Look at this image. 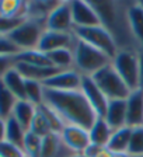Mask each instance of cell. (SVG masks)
<instances>
[{"instance_id":"cell-1","label":"cell","mask_w":143,"mask_h":157,"mask_svg":"<svg viewBox=\"0 0 143 157\" xmlns=\"http://www.w3.org/2000/svg\"><path fill=\"white\" fill-rule=\"evenodd\" d=\"M44 104L52 108L65 122V125H76L84 129H90L98 118L81 90L60 91L45 87Z\"/></svg>"},{"instance_id":"cell-20","label":"cell","mask_w":143,"mask_h":157,"mask_svg":"<svg viewBox=\"0 0 143 157\" xmlns=\"http://www.w3.org/2000/svg\"><path fill=\"white\" fill-rule=\"evenodd\" d=\"M2 82L17 100H25V78L16 67L10 69L2 78Z\"/></svg>"},{"instance_id":"cell-26","label":"cell","mask_w":143,"mask_h":157,"mask_svg":"<svg viewBox=\"0 0 143 157\" xmlns=\"http://www.w3.org/2000/svg\"><path fill=\"white\" fill-rule=\"evenodd\" d=\"M16 62H23V63L35 65V66H52L48 59V55L41 52L39 49L21 51L18 55H16Z\"/></svg>"},{"instance_id":"cell-10","label":"cell","mask_w":143,"mask_h":157,"mask_svg":"<svg viewBox=\"0 0 143 157\" xmlns=\"http://www.w3.org/2000/svg\"><path fill=\"white\" fill-rule=\"evenodd\" d=\"M77 41L75 33H58V31H49L46 29L44 35L41 36V41L38 44V48L41 52L49 53L56 49L69 48L73 49L75 44Z\"/></svg>"},{"instance_id":"cell-19","label":"cell","mask_w":143,"mask_h":157,"mask_svg":"<svg viewBox=\"0 0 143 157\" xmlns=\"http://www.w3.org/2000/svg\"><path fill=\"white\" fill-rule=\"evenodd\" d=\"M112 129L111 126L105 122L104 118L98 117L95 122L91 125L88 129V135H90V142L93 144H97L101 147H107L108 142H110L111 136H112Z\"/></svg>"},{"instance_id":"cell-22","label":"cell","mask_w":143,"mask_h":157,"mask_svg":"<svg viewBox=\"0 0 143 157\" xmlns=\"http://www.w3.org/2000/svg\"><path fill=\"white\" fill-rule=\"evenodd\" d=\"M51 65L59 70H68V69H75V55L73 49L63 48L56 49L53 52L46 53Z\"/></svg>"},{"instance_id":"cell-37","label":"cell","mask_w":143,"mask_h":157,"mask_svg":"<svg viewBox=\"0 0 143 157\" xmlns=\"http://www.w3.org/2000/svg\"><path fill=\"white\" fill-rule=\"evenodd\" d=\"M137 55H139V88L143 90V51H139Z\"/></svg>"},{"instance_id":"cell-16","label":"cell","mask_w":143,"mask_h":157,"mask_svg":"<svg viewBox=\"0 0 143 157\" xmlns=\"http://www.w3.org/2000/svg\"><path fill=\"white\" fill-rule=\"evenodd\" d=\"M128 23L137 46L143 51V9L139 2H130L128 7Z\"/></svg>"},{"instance_id":"cell-24","label":"cell","mask_w":143,"mask_h":157,"mask_svg":"<svg viewBox=\"0 0 143 157\" xmlns=\"http://www.w3.org/2000/svg\"><path fill=\"white\" fill-rule=\"evenodd\" d=\"M59 2H27V18L45 20Z\"/></svg>"},{"instance_id":"cell-2","label":"cell","mask_w":143,"mask_h":157,"mask_svg":"<svg viewBox=\"0 0 143 157\" xmlns=\"http://www.w3.org/2000/svg\"><path fill=\"white\" fill-rule=\"evenodd\" d=\"M129 3L126 6V3H121V2H91L100 17V24L114 36L118 49L140 51L130 33L129 23H128Z\"/></svg>"},{"instance_id":"cell-29","label":"cell","mask_w":143,"mask_h":157,"mask_svg":"<svg viewBox=\"0 0 143 157\" xmlns=\"http://www.w3.org/2000/svg\"><path fill=\"white\" fill-rule=\"evenodd\" d=\"M41 147H42V137L29 131L27 132L23 143V150L25 153V157H39Z\"/></svg>"},{"instance_id":"cell-4","label":"cell","mask_w":143,"mask_h":157,"mask_svg":"<svg viewBox=\"0 0 143 157\" xmlns=\"http://www.w3.org/2000/svg\"><path fill=\"white\" fill-rule=\"evenodd\" d=\"M91 77L95 82V84L98 86V88L102 91V94L108 98V101H111V100H126L128 95L130 94L129 87L125 84L121 76L117 73L112 63L98 70Z\"/></svg>"},{"instance_id":"cell-30","label":"cell","mask_w":143,"mask_h":157,"mask_svg":"<svg viewBox=\"0 0 143 157\" xmlns=\"http://www.w3.org/2000/svg\"><path fill=\"white\" fill-rule=\"evenodd\" d=\"M128 156H143V126L132 128Z\"/></svg>"},{"instance_id":"cell-31","label":"cell","mask_w":143,"mask_h":157,"mask_svg":"<svg viewBox=\"0 0 143 157\" xmlns=\"http://www.w3.org/2000/svg\"><path fill=\"white\" fill-rule=\"evenodd\" d=\"M29 132H33V133L38 135V136H41V137H45V136H48V135L53 133L49 122L46 121V118L44 117V114L39 111V109H37V114L33 119V124L29 126Z\"/></svg>"},{"instance_id":"cell-11","label":"cell","mask_w":143,"mask_h":157,"mask_svg":"<svg viewBox=\"0 0 143 157\" xmlns=\"http://www.w3.org/2000/svg\"><path fill=\"white\" fill-rule=\"evenodd\" d=\"M72 17H73V24L75 28H86V27H95L101 25L100 17H98L95 9L93 7L91 2H70Z\"/></svg>"},{"instance_id":"cell-33","label":"cell","mask_w":143,"mask_h":157,"mask_svg":"<svg viewBox=\"0 0 143 157\" xmlns=\"http://www.w3.org/2000/svg\"><path fill=\"white\" fill-rule=\"evenodd\" d=\"M0 157H25V153L21 147L3 140L0 142Z\"/></svg>"},{"instance_id":"cell-40","label":"cell","mask_w":143,"mask_h":157,"mask_svg":"<svg viewBox=\"0 0 143 157\" xmlns=\"http://www.w3.org/2000/svg\"><path fill=\"white\" fill-rule=\"evenodd\" d=\"M128 157H143V156H128Z\"/></svg>"},{"instance_id":"cell-27","label":"cell","mask_w":143,"mask_h":157,"mask_svg":"<svg viewBox=\"0 0 143 157\" xmlns=\"http://www.w3.org/2000/svg\"><path fill=\"white\" fill-rule=\"evenodd\" d=\"M17 101L18 100L11 94V91L3 84V82H0V118L7 119L11 117Z\"/></svg>"},{"instance_id":"cell-38","label":"cell","mask_w":143,"mask_h":157,"mask_svg":"<svg viewBox=\"0 0 143 157\" xmlns=\"http://www.w3.org/2000/svg\"><path fill=\"white\" fill-rule=\"evenodd\" d=\"M6 139V119L0 118V142Z\"/></svg>"},{"instance_id":"cell-3","label":"cell","mask_w":143,"mask_h":157,"mask_svg":"<svg viewBox=\"0 0 143 157\" xmlns=\"http://www.w3.org/2000/svg\"><path fill=\"white\" fill-rule=\"evenodd\" d=\"M75 55V69L81 76H93L111 63V58H108L100 49L77 39L73 48Z\"/></svg>"},{"instance_id":"cell-28","label":"cell","mask_w":143,"mask_h":157,"mask_svg":"<svg viewBox=\"0 0 143 157\" xmlns=\"http://www.w3.org/2000/svg\"><path fill=\"white\" fill-rule=\"evenodd\" d=\"M44 83L37 80H27L25 78V100L39 107L44 104Z\"/></svg>"},{"instance_id":"cell-32","label":"cell","mask_w":143,"mask_h":157,"mask_svg":"<svg viewBox=\"0 0 143 157\" xmlns=\"http://www.w3.org/2000/svg\"><path fill=\"white\" fill-rule=\"evenodd\" d=\"M20 52V48L9 36L0 34V56H16Z\"/></svg>"},{"instance_id":"cell-39","label":"cell","mask_w":143,"mask_h":157,"mask_svg":"<svg viewBox=\"0 0 143 157\" xmlns=\"http://www.w3.org/2000/svg\"><path fill=\"white\" fill-rule=\"evenodd\" d=\"M70 157H87V156H84V154H73Z\"/></svg>"},{"instance_id":"cell-9","label":"cell","mask_w":143,"mask_h":157,"mask_svg":"<svg viewBox=\"0 0 143 157\" xmlns=\"http://www.w3.org/2000/svg\"><path fill=\"white\" fill-rule=\"evenodd\" d=\"M60 139L65 146L75 154H83L91 143L88 129L76 125H66L60 132Z\"/></svg>"},{"instance_id":"cell-5","label":"cell","mask_w":143,"mask_h":157,"mask_svg":"<svg viewBox=\"0 0 143 157\" xmlns=\"http://www.w3.org/2000/svg\"><path fill=\"white\" fill-rule=\"evenodd\" d=\"M46 31V21L37 18H25L13 33H10L9 38L20 48V51L37 49L41 41V36Z\"/></svg>"},{"instance_id":"cell-14","label":"cell","mask_w":143,"mask_h":157,"mask_svg":"<svg viewBox=\"0 0 143 157\" xmlns=\"http://www.w3.org/2000/svg\"><path fill=\"white\" fill-rule=\"evenodd\" d=\"M126 126H143V90L130 91L126 98Z\"/></svg>"},{"instance_id":"cell-21","label":"cell","mask_w":143,"mask_h":157,"mask_svg":"<svg viewBox=\"0 0 143 157\" xmlns=\"http://www.w3.org/2000/svg\"><path fill=\"white\" fill-rule=\"evenodd\" d=\"M130 133H132V128H129V126H124V128H121V129L114 131L110 142L107 144V149L110 151H112V153L128 154Z\"/></svg>"},{"instance_id":"cell-41","label":"cell","mask_w":143,"mask_h":157,"mask_svg":"<svg viewBox=\"0 0 143 157\" xmlns=\"http://www.w3.org/2000/svg\"><path fill=\"white\" fill-rule=\"evenodd\" d=\"M139 3H140V6H142V9H143V2H139Z\"/></svg>"},{"instance_id":"cell-35","label":"cell","mask_w":143,"mask_h":157,"mask_svg":"<svg viewBox=\"0 0 143 157\" xmlns=\"http://www.w3.org/2000/svg\"><path fill=\"white\" fill-rule=\"evenodd\" d=\"M16 65V56H0V82L10 69Z\"/></svg>"},{"instance_id":"cell-25","label":"cell","mask_w":143,"mask_h":157,"mask_svg":"<svg viewBox=\"0 0 143 157\" xmlns=\"http://www.w3.org/2000/svg\"><path fill=\"white\" fill-rule=\"evenodd\" d=\"M27 132L28 131H25L13 117H10L6 119V139L4 140L10 142V143H13L23 149L24 137H25Z\"/></svg>"},{"instance_id":"cell-34","label":"cell","mask_w":143,"mask_h":157,"mask_svg":"<svg viewBox=\"0 0 143 157\" xmlns=\"http://www.w3.org/2000/svg\"><path fill=\"white\" fill-rule=\"evenodd\" d=\"M25 18H7V17H0V34L2 35H9L14 29L23 23Z\"/></svg>"},{"instance_id":"cell-7","label":"cell","mask_w":143,"mask_h":157,"mask_svg":"<svg viewBox=\"0 0 143 157\" xmlns=\"http://www.w3.org/2000/svg\"><path fill=\"white\" fill-rule=\"evenodd\" d=\"M76 38L83 41L86 44H90L91 46L100 49L101 52H104L111 60L118 53V45L115 42L114 36L108 33L102 25L95 27H86V28H75L73 29Z\"/></svg>"},{"instance_id":"cell-6","label":"cell","mask_w":143,"mask_h":157,"mask_svg":"<svg viewBox=\"0 0 143 157\" xmlns=\"http://www.w3.org/2000/svg\"><path fill=\"white\" fill-rule=\"evenodd\" d=\"M139 51L121 49L111 60L114 69L121 76L130 91L139 88Z\"/></svg>"},{"instance_id":"cell-8","label":"cell","mask_w":143,"mask_h":157,"mask_svg":"<svg viewBox=\"0 0 143 157\" xmlns=\"http://www.w3.org/2000/svg\"><path fill=\"white\" fill-rule=\"evenodd\" d=\"M46 29L58 33H73L75 24L72 17L70 2H59L46 18Z\"/></svg>"},{"instance_id":"cell-23","label":"cell","mask_w":143,"mask_h":157,"mask_svg":"<svg viewBox=\"0 0 143 157\" xmlns=\"http://www.w3.org/2000/svg\"><path fill=\"white\" fill-rule=\"evenodd\" d=\"M0 17L7 18H27V2L20 0H2Z\"/></svg>"},{"instance_id":"cell-12","label":"cell","mask_w":143,"mask_h":157,"mask_svg":"<svg viewBox=\"0 0 143 157\" xmlns=\"http://www.w3.org/2000/svg\"><path fill=\"white\" fill-rule=\"evenodd\" d=\"M80 90H81V93L84 94V97L87 98L88 104L94 109L97 117H101V118L104 117L110 101H108V98L102 94V91L98 88V86L95 84V82L93 80L91 76H83Z\"/></svg>"},{"instance_id":"cell-36","label":"cell","mask_w":143,"mask_h":157,"mask_svg":"<svg viewBox=\"0 0 143 157\" xmlns=\"http://www.w3.org/2000/svg\"><path fill=\"white\" fill-rule=\"evenodd\" d=\"M104 147H101V146H97V144H93V143H90V146L86 149V151L83 154L84 156H87V157H97V154L100 153L101 150H102Z\"/></svg>"},{"instance_id":"cell-13","label":"cell","mask_w":143,"mask_h":157,"mask_svg":"<svg viewBox=\"0 0 143 157\" xmlns=\"http://www.w3.org/2000/svg\"><path fill=\"white\" fill-rule=\"evenodd\" d=\"M81 80H83V76L76 69H68V70H59L56 75L45 80L44 86L52 90L70 91V90H80Z\"/></svg>"},{"instance_id":"cell-17","label":"cell","mask_w":143,"mask_h":157,"mask_svg":"<svg viewBox=\"0 0 143 157\" xmlns=\"http://www.w3.org/2000/svg\"><path fill=\"white\" fill-rule=\"evenodd\" d=\"M14 67L21 73L24 78L27 80H37V82L44 83L48 80L49 77H52L53 75L59 72V69L53 67V66H35V65H28V63L23 62H16Z\"/></svg>"},{"instance_id":"cell-15","label":"cell","mask_w":143,"mask_h":157,"mask_svg":"<svg viewBox=\"0 0 143 157\" xmlns=\"http://www.w3.org/2000/svg\"><path fill=\"white\" fill-rule=\"evenodd\" d=\"M102 118L112 131L126 126V100H111Z\"/></svg>"},{"instance_id":"cell-18","label":"cell","mask_w":143,"mask_h":157,"mask_svg":"<svg viewBox=\"0 0 143 157\" xmlns=\"http://www.w3.org/2000/svg\"><path fill=\"white\" fill-rule=\"evenodd\" d=\"M37 109H38V107L34 105L33 102H29L28 100H18V101L16 102V105H14L11 117H13L25 131H29V126L33 124V119L37 114Z\"/></svg>"}]
</instances>
